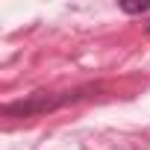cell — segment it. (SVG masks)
I'll use <instances>...</instances> for the list:
<instances>
[{"mask_svg":"<svg viewBox=\"0 0 150 150\" xmlns=\"http://www.w3.org/2000/svg\"><path fill=\"white\" fill-rule=\"evenodd\" d=\"M94 91L91 86L86 88H77V91H62V94H33L30 100H21V103H6L3 112L6 115H41V112H53L65 103H74V100H80L83 94Z\"/></svg>","mask_w":150,"mask_h":150,"instance_id":"1","label":"cell"},{"mask_svg":"<svg viewBox=\"0 0 150 150\" xmlns=\"http://www.w3.org/2000/svg\"><path fill=\"white\" fill-rule=\"evenodd\" d=\"M147 33H150V21H147Z\"/></svg>","mask_w":150,"mask_h":150,"instance_id":"3","label":"cell"},{"mask_svg":"<svg viewBox=\"0 0 150 150\" xmlns=\"http://www.w3.org/2000/svg\"><path fill=\"white\" fill-rule=\"evenodd\" d=\"M121 9H124L127 15H141V12L150 9V0H124Z\"/></svg>","mask_w":150,"mask_h":150,"instance_id":"2","label":"cell"}]
</instances>
